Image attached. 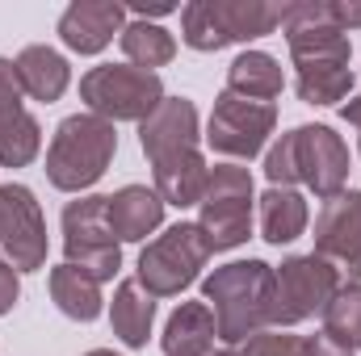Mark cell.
I'll use <instances>...</instances> for the list:
<instances>
[{
    "label": "cell",
    "mask_w": 361,
    "mask_h": 356,
    "mask_svg": "<svg viewBox=\"0 0 361 356\" xmlns=\"http://www.w3.org/2000/svg\"><path fill=\"white\" fill-rule=\"evenodd\" d=\"M290 143V160H294V177L302 180L315 197H336L345 193L349 180V147L332 126H294L286 134Z\"/></svg>",
    "instance_id": "10"
},
{
    "label": "cell",
    "mask_w": 361,
    "mask_h": 356,
    "mask_svg": "<svg viewBox=\"0 0 361 356\" xmlns=\"http://www.w3.org/2000/svg\"><path fill=\"white\" fill-rule=\"evenodd\" d=\"M252 201H257V189H252L248 168H240V164L210 168L206 193L197 201V231L206 235L210 256L231 252L252 235Z\"/></svg>",
    "instance_id": "4"
},
{
    "label": "cell",
    "mask_w": 361,
    "mask_h": 356,
    "mask_svg": "<svg viewBox=\"0 0 361 356\" xmlns=\"http://www.w3.org/2000/svg\"><path fill=\"white\" fill-rule=\"evenodd\" d=\"M206 260H210V243L197 231V222H177L139 252V276L135 281L152 298H177L180 289H189L197 281Z\"/></svg>",
    "instance_id": "6"
},
{
    "label": "cell",
    "mask_w": 361,
    "mask_h": 356,
    "mask_svg": "<svg viewBox=\"0 0 361 356\" xmlns=\"http://www.w3.org/2000/svg\"><path fill=\"white\" fill-rule=\"evenodd\" d=\"M51 298L76 323H92L101 314V281H92L89 272H80L76 265L51 268Z\"/></svg>",
    "instance_id": "21"
},
{
    "label": "cell",
    "mask_w": 361,
    "mask_h": 356,
    "mask_svg": "<svg viewBox=\"0 0 361 356\" xmlns=\"http://www.w3.org/2000/svg\"><path fill=\"white\" fill-rule=\"evenodd\" d=\"M214 336H219L214 310L206 302H180L173 319L164 323L160 348H164V356H206L214 352Z\"/></svg>",
    "instance_id": "18"
},
{
    "label": "cell",
    "mask_w": 361,
    "mask_h": 356,
    "mask_svg": "<svg viewBox=\"0 0 361 356\" xmlns=\"http://www.w3.org/2000/svg\"><path fill=\"white\" fill-rule=\"evenodd\" d=\"M164 84L156 72L130 68V63H101L80 80V101L89 105V113L105 122H147L160 105H164Z\"/></svg>",
    "instance_id": "5"
},
{
    "label": "cell",
    "mask_w": 361,
    "mask_h": 356,
    "mask_svg": "<svg viewBox=\"0 0 361 356\" xmlns=\"http://www.w3.org/2000/svg\"><path fill=\"white\" fill-rule=\"evenodd\" d=\"M294 89L307 105H341L353 89V68L349 63H319V68H298Z\"/></svg>",
    "instance_id": "25"
},
{
    "label": "cell",
    "mask_w": 361,
    "mask_h": 356,
    "mask_svg": "<svg viewBox=\"0 0 361 356\" xmlns=\"http://www.w3.org/2000/svg\"><path fill=\"white\" fill-rule=\"evenodd\" d=\"M63 265H76L92 281H114L122 268L118 235L109 231V197L89 193L80 201H68L63 210Z\"/></svg>",
    "instance_id": "7"
},
{
    "label": "cell",
    "mask_w": 361,
    "mask_h": 356,
    "mask_svg": "<svg viewBox=\"0 0 361 356\" xmlns=\"http://www.w3.org/2000/svg\"><path fill=\"white\" fill-rule=\"evenodd\" d=\"M42 147V126L21 105L13 59H0V168H25Z\"/></svg>",
    "instance_id": "13"
},
{
    "label": "cell",
    "mask_w": 361,
    "mask_h": 356,
    "mask_svg": "<svg viewBox=\"0 0 361 356\" xmlns=\"http://www.w3.org/2000/svg\"><path fill=\"white\" fill-rule=\"evenodd\" d=\"M244 356H353L336 348L324 331L319 336H290V331H261L244 340Z\"/></svg>",
    "instance_id": "26"
},
{
    "label": "cell",
    "mask_w": 361,
    "mask_h": 356,
    "mask_svg": "<svg viewBox=\"0 0 361 356\" xmlns=\"http://www.w3.org/2000/svg\"><path fill=\"white\" fill-rule=\"evenodd\" d=\"M206 8L223 46L265 38L286 17V4H265V0H206Z\"/></svg>",
    "instance_id": "15"
},
{
    "label": "cell",
    "mask_w": 361,
    "mask_h": 356,
    "mask_svg": "<svg viewBox=\"0 0 361 356\" xmlns=\"http://www.w3.org/2000/svg\"><path fill=\"white\" fill-rule=\"evenodd\" d=\"M17 298H21V276H17L13 265L0 260V314H8L17 306Z\"/></svg>",
    "instance_id": "28"
},
{
    "label": "cell",
    "mask_w": 361,
    "mask_h": 356,
    "mask_svg": "<svg viewBox=\"0 0 361 356\" xmlns=\"http://www.w3.org/2000/svg\"><path fill=\"white\" fill-rule=\"evenodd\" d=\"M118 151V130L114 122L97 113H72L59 122L51 147H47V177L63 193H85L105 177Z\"/></svg>",
    "instance_id": "3"
},
{
    "label": "cell",
    "mask_w": 361,
    "mask_h": 356,
    "mask_svg": "<svg viewBox=\"0 0 361 356\" xmlns=\"http://www.w3.org/2000/svg\"><path fill=\"white\" fill-rule=\"evenodd\" d=\"M281 89H286L281 63L273 55H265V51H244L227 68V92H235L244 101H265V105H273V96H281Z\"/></svg>",
    "instance_id": "20"
},
{
    "label": "cell",
    "mask_w": 361,
    "mask_h": 356,
    "mask_svg": "<svg viewBox=\"0 0 361 356\" xmlns=\"http://www.w3.org/2000/svg\"><path fill=\"white\" fill-rule=\"evenodd\" d=\"M315 256L361 281V189H345L324 201L315 218Z\"/></svg>",
    "instance_id": "12"
},
{
    "label": "cell",
    "mask_w": 361,
    "mask_h": 356,
    "mask_svg": "<svg viewBox=\"0 0 361 356\" xmlns=\"http://www.w3.org/2000/svg\"><path fill=\"white\" fill-rule=\"evenodd\" d=\"M143 155L152 160L156 193L164 205H197L206 193L210 168L202 160V134H197V105L189 96H164V105L139 126Z\"/></svg>",
    "instance_id": "1"
},
{
    "label": "cell",
    "mask_w": 361,
    "mask_h": 356,
    "mask_svg": "<svg viewBox=\"0 0 361 356\" xmlns=\"http://www.w3.org/2000/svg\"><path fill=\"white\" fill-rule=\"evenodd\" d=\"M122 51H126L130 68L152 72V68L173 63V55H177V38H173L164 25H156V21H130V25L122 30Z\"/></svg>",
    "instance_id": "23"
},
{
    "label": "cell",
    "mask_w": 361,
    "mask_h": 356,
    "mask_svg": "<svg viewBox=\"0 0 361 356\" xmlns=\"http://www.w3.org/2000/svg\"><path fill=\"white\" fill-rule=\"evenodd\" d=\"M13 72H17L21 92H30V96L42 101V105L59 101V96L68 92V84H72V68H68V59H63L55 46H25V51L13 59Z\"/></svg>",
    "instance_id": "17"
},
{
    "label": "cell",
    "mask_w": 361,
    "mask_h": 356,
    "mask_svg": "<svg viewBox=\"0 0 361 356\" xmlns=\"http://www.w3.org/2000/svg\"><path fill=\"white\" fill-rule=\"evenodd\" d=\"M341 272L324 256H290L273 268V327H294L311 314H324V306L336 298Z\"/></svg>",
    "instance_id": "8"
},
{
    "label": "cell",
    "mask_w": 361,
    "mask_h": 356,
    "mask_svg": "<svg viewBox=\"0 0 361 356\" xmlns=\"http://www.w3.org/2000/svg\"><path fill=\"white\" fill-rule=\"evenodd\" d=\"M202 293L227 344H244L273 327V268L265 260H231L214 268Z\"/></svg>",
    "instance_id": "2"
},
{
    "label": "cell",
    "mask_w": 361,
    "mask_h": 356,
    "mask_svg": "<svg viewBox=\"0 0 361 356\" xmlns=\"http://www.w3.org/2000/svg\"><path fill=\"white\" fill-rule=\"evenodd\" d=\"M341 117H345L349 126H357V130H361V96H353L349 105H341Z\"/></svg>",
    "instance_id": "29"
},
{
    "label": "cell",
    "mask_w": 361,
    "mask_h": 356,
    "mask_svg": "<svg viewBox=\"0 0 361 356\" xmlns=\"http://www.w3.org/2000/svg\"><path fill=\"white\" fill-rule=\"evenodd\" d=\"M307 231V197L294 189H273L261 197V235L269 243H294Z\"/></svg>",
    "instance_id": "22"
},
{
    "label": "cell",
    "mask_w": 361,
    "mask_h": 356,
    "mask_svg": "<svg viewBox=\"0 0 361 356\" xmlns=\"http://www.w3.org/2000/svg\"><path fill=\"white\" fill-rule=\"evenodd\" d=\"M85 356H118V352H109V348H92V352H85Z\"/></svg>",
    "instance_id": "31"
},
{
    "label": "cell",
    "mask_w": 361,
    "mask_h": 356,
    "mask_svg": "<svg viewBox=\"0 0 361 356\" xmlns=\"http://www.w3.org/2000/svg\"><path fill=\"white\" fill-rule=\"evenodd\" d=\"M206 356H244V352H235V348H219V352H206Z\"/></svg>",
    "instance_id": "30"
},
{
    "label": "cell",
    "mask_w": 361,
    "mask_h": 356,
    "mask_svg": "<svg viewBox=\"0 0 361 356\" xmlns=\"http://www.w3.org/2000/svg\"><path fill=\"white\" fill-rule=\"evenodd\" d=\"M328 4V21L336 30H361V0H324Z\"/></svg>",
    "instance_id": "27"
},
{
    "label": "cell",
    "mask_w": 361,
    "mask_h": 356,
    "mask_svg": "<svg viewBox=\"0 0 361 356\" xmlns=\"http://www.w3.org/2000/svg\"><path fill=\"white\" fill-rule=\"evenodd\" d=\"M324 336L345 352L361 348V281L341 285L336 298L324 306Z\"/></svg>",
    "instance_id": "24"
},
{
    "label": "cell",
    "mask_w": 361,
    "mask_h": 356,
    "mask_svg": "<svg viewBox=\"0 0 361 356\" xmlns=\"http://www.w3.org/2000/svg\"><path fill=\"white\" fill-rule=\"evenodd\" d=\"M109 323H114V336H118L126 348H143L147 336H152V323H156V298H152L139 281H122V285L114 289Z\"/></svg>",
    "instance_id": "19"
},
{
    "label": "cell",
    "mask_w": 361,
    "mask_h": 356,
    "mask_svg": "<svg viewBox=\"0 0 361 356\" xmlns=\"http://www.w3.org/2000/svg\"><path fill=\"white\" fill-rule=\"evenodd\" d=\"M273 126H277V109L273 105H265V101H244V96L223 89L219 101H214V109H210V122H206V143L219 155L252 160L269 143Z\"/></svg>",
    "instance_id": "9"
},
{
    "label": "cell",
    "mask_w": 361,
    "mask_h": 356,
    "mask_svg": "<svg viewBox=\"0 0 361 356\" xmlns=\"http://www.w3.org/2000/svg\"><path fill=\"white\" fill-rule=\"evenodd\" d=\"M0 252L17 272L47 265V222L25 184H0Z\"/></svg>",
    "instance_id": "11"
},
{
    "label": "cell",
    "mask_w": 361,
    "mask_h": 356,
    "mask_svg": "<svg viewBox=\"0 0 361 356\" xmlns=\"http://www.w3.org/2000/svg\"><path fill=\"white\" fill-rule=\"evenodd\" d=\"M164 222V197L147 184H126L109 197V231L118 243H139Z\"/></svg>",
    "instance_id": "16"
},
{
    "label": "cell",
    "mask_w": 361,
    "mask_h": 356,
    "mask_svg": "<svg viewBox=\"0 0 361 356\" xmlns=\"http://www.w3.org/2000/svg\"><path fill=\"white\" fill-rule=\"evenodd\" d=\"M122 30H126V8L118 0H76L59 17V38L76 55L105 51L114 42V34L122 38Z\"/></svg>",
    "instance_id": "14"
}]
</instances>
